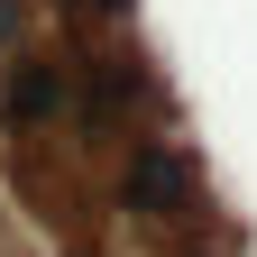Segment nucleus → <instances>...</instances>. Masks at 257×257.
Returning a JSON list of instances; mask_svg holds the SVG:
<instances>
[{"mask_svg":"<svg viewBox=\"0 0 257 257\" xmlns=\"http://www.w3.org/2000/svg\"><path fill=\"white\" fill-rule=\"evenodd\" d=\"M184 175H193V166H184L175 147H138V166H128V202L166 220V211H175V193H184Z\"/></svg>","mask_w":257,"mask_h":257,"instance_id":"nucleus-2","label":"nucleus"},{"mask_svg":"<svg viewBox=\"0 0 257 257\" xmlns=\"http://www.w3.org/2000/svg\"><path fill=\"white\" fill-rule=\"evenodd\" d=\"M0 119H10L19 138L55 128L64 119V64L55 55H10V74H0Z\"/></svg>","mask_w":257,"mask_h":257,"instance_id":"nucleus-1","label":"nucleus"}]
</instances>
